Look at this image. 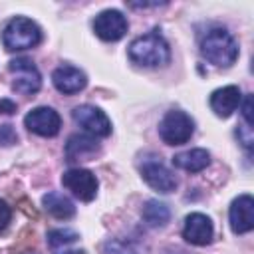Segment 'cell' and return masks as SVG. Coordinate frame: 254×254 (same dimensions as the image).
<instances>
[{
    "label": "cell",
    "instance_id": "cell-1",
    "mask_svg": "<svg viewBox=\"0 0 254 254\" xmlns=\"http://www.w3.org/2000/svg\"><path fill=\"white\" fill-rule=\"evenodd\" d=\"M129 58L131 62L143 65V67H159L169 64L171 60V48L167 40L159 34V30H153L145 36L135 38L129 44Z\"/></svg>",
    "mask_w": 254,
    "mask_h": 254
},
{
    "label": "cell",
    "instance_id": "cell-2",
    "mask_svg": "<svg viewBox=\"0 0 254 254\" xmlns=\"http://www.w3.org/2000/svg\"><path fill=\"white\" fill-rule=\"evenodd\" d=\"M200 56L216 67H230L238 58V44L228 30L212 28L200 42Z\"/></svg>",
    "mask_w": 254,
    "mask_h": 254
},
{
    "label": "cell",
    "instance_id": "cell-3",
    "mask_svg": "<svg viewBox=\"0 0 254 254\" xmlns=\"http://www.w3.org/2000/svg\"><path fill=\"white\" fill-rule=\"evenodd\" d=\"M40 40H42L40 26L34 20L24 18V16L12 18L2 32V42L8 52H22V50L36 48Z\"/></svg>",
    "mask_w": 254,
    "mask_h": 254
},
{
    "label": "cell",
    "instance_id": "cell-4",
    "mask_svg": "<svg viewBox=\"0 0 254 254\" xmlns=\"http://www.w3.org/2000/svg\"><path fill=\"white\" fill-rule=\"evenodd\" d=\"M194 133V121L181 109H171L159 123V135L167 145H183Z\"/></svg>",
    "mask_w": 254,
    "mask_h": 254
},
{
    "label": "cell",
    "instance_id": "cell-5",
    "mask_svg": "<svg viewBox=\"0 0 254 254\" xmlns=\"http://www.w3.org/2000/svg\"><path fill=\"white\" fill-rule=\"evenodd\" d=\"M8 71L12 73V87L18 93L34 95L42 87V75L32 60L28 58H16L8 64Z\"/></svg>",
    "mask_w": 254,
    "mask_h": 254
},
{
    "label": "cell",
    "instance_id": "cell-6",
    "mask_svg": "<svg viewBox=\"0 0 254 254\" xmlns=\"http://www.w3.org/2000/svg\"><path fill=\"white\" fill-rule=\"evenodd\" d=\"M71 117L91 137H107L111 133L109 117L95 105H79L71 111Z\"/></svg>",
    "mask_w": 254,
    "mask_h": 254
},
{
    "label": "cell",
    "instance_id": "cell-7",
    "mask_svg": "<svg viewBox=\"0 0 254 254\" xmlns=\"http://www.w3.org/2000/svg\"><path fill=\"white\" fill-rule=\"evenodd\" d=\"M62 185L79 200L89 202L97 194V179L87 169H69L62 175Z\"/></svg>",
    "mask_w": 254,
    "mask_h": 254
},
{
    "label": "cell",
    "instance_id": "cell-8",
    "mask_svg": "<svg viewBox=\"0 0 254 254\" xmlns=\"http://www.w3.org/2000/svg\"><path fill=\"white\" fill-rule=\"evenodd\" d=\"M93 32L103 42H117L127 34V18L119 10H103L93 20Z\"/></svg>",
    "mask_w": 254,
    "mask_h": 254
},
{
    "label": "cell",
    "instance_id": "cell-9",
    "mask_svg": "<svg viewBox=\"0 0 254 254\" xmlns=\"http://www.w3.org/2000/svg\"><path fill=\"white\" fill-rule=\"evenodd\" d=\"M24 125L28 131H32L40 137H54V135H58V131L62 127V119H60L58 111L52 107H34L24 117Z\"/></svg>",
    "mask_w": 254,
    "mask_h": 254
},
{
    "label": "cell",
    "instance_id": "cell-10",
    "mask_svg": "<svg viewBox=\"0 0 254 254\" xmlns=\"http://www.w3.org/2000/svg\"><path fill=\"white\" fill-rule=\"evenodd\" d=\"M230 228L234 234H246L254 228V198L250 194H240L232 200L228 210Z\"/></svg>",
    "mask_w": 254,
    "mask_h": 254
},
{
    "label": "cell",
    "instance_id": "cell-11",
    "mask_svg": "<svg viewBox=\"0 0 254 254\" xmlns=\"http://www.w3.org/2000/svg\"><path fill=\"white\" fill-rule=\"evenodd\" d=\"M141 177L145 179V183L159 190V192H171L177 189V179L175 175L159 161V159H147L141 165Z\"/></svg>",
    "mask_w": 254,
    "mask_h": 254
},
{
    "label": "cell",
    "instance_id": "cell-12",
    "mask_svg": "<svg viewBox=\"0 0 254 254\" xmlns=\"http://www.w3.org/2000/svg\"><path fill=\"white\" fill-rule=\"evenodd\" d=\"M212 234H214V228H212V222H210V218L206 214H202V212H190L185 218L183 238L189 244L206 246V244H210Z\"/></svg>",
    "mask_w": 254,
    "mask_h": 254
},
{
    "label": "cell",
    "instance_id": "cell-13",
    "mask_svg": "<svg viewBox=\"0 0 254 254\" xmlns=\"http://www.w3.org/2000/svg\"><path fill=\"white\" fill-rule=\"evenodd\" d=\"M240 101H242V93L236 85H224V87H218L210 93V109L214 111V115L218 117H230L238 107H240Z\"/></svg>",
    "mask_w": 254,
    "mask_h": 254
},
{
    "label": "cell",
    "instance_id": "cell-14",
    "mask_svg": "<svg viewBox=\"0 0 254 254\" xmlns=\"http://www.w3.org/2000/svg\"><path fill=\"white\" fill-rule=\"evenodd\" d=\"M52 81H54V87L62 93H77L85 87L87 83V77L85 73L79 69V67H73V65H60L54 69L52 73Z\"/></svg>",
    "mask_w": 254,
    "mask_h": 254
},
{
    "label": "cell",
    "instance_id": "cell-15",
    "mask_svg": "<svg viewBox=\"0 0 254 254\" xmlns=\"http://www.w3.org/2000/svg\"><path fill=\"white\" fill-rule=\"evenodd\" d=\"M99 153V143L91 135H71L65 143L67 161H89Z\"/></svg>",
    "mask_w": 254,
    "mask_h": 254
},
{
    "label": "cell",
    "instance_id": "cell-16",
    "mask_svg": "<svg viewBox=\"0 0 254 254\" xmlns=\"http://www.w3.org/2000/svg\"><path fill=\"white\" fill-rule=\"evenodd\" d=\"M77 242L79 234L69 228H54L48 232V244L52 254H83Z\"/></svg>",
    "mask_w": 254,
    "mask_h": 254
},
{
    "label": "cell",
    "instance_id": "cell-17",
    "mask_svg": "<svg viewBox=\"0 0 254 254\" xmlns=\"http://www.w3.org/2000/svg\"><path fill=\"white\" fill-rule=\"evenodd\" d=\"M208 163H210V155L206 149H190V151L177 153L173 157V165L177 169H183L189 173H198V171L206 169Z\"/></svg>",
    "mask_w": 254,
    "mask_h": 254
},
{
    "label": "cell",
    "instance_id": "cell-18",
    "mask_svg": "<svg viewBox=\"0 0 254 254\" xmlns=\"http://www.w3.org/2000/svg\"><path fill=\"white\" fill-rule=\"evenodd\" d=\"M42 204H44V208H46L52 216H56V218H60V220H67V218H71V216L75 214V206H73V202H71L65 194L56 192V190L44 194Z\"/></svg>",
    "mask_w": 254,
    "mask_h": 254
},
{
    "label": "cell",
    "instance_id": "cell-19",
    "mask_svg": "<svg viewBox=\"0 0 254 254\" xmlns=\"http://www.w3.org/2000/svg\"><path fill=\"white\" fill-rule=\"evenodd\" d=\"M143 220L149 224V226H165L171 218V210L165 202H159V200H147L143 204Z\"/></svg>",
    "mask_w": 254,
    "mask_h": 254
},
{
    "label": "cell",
    "instance_id": "cell-20",
    "mask_svg": "<svg viewBox=\"0 0 254 254\" xmlns=\"http://www.w3.org/2000/svg\"><path fill=\"white\" fill-rule=\"evenodd\" d=\"M103 254H145V248L135 240H111L105 244Z\"/></svg>",
    "mask_w": 254,
    "mask_h": 254
},
{
    "label": "cell",
    "instance_id": "cell-21",
    "mask_svg": "<svg viewBox=\"0 0 254 254\" xmlns=\"http://www.w3.org/2000/svg\"><path fill=\"white\" fill-rule=\"evenodd\" d=\"M236 137H238V141L242 143V147L246 149V151H250L252 149V143H254V135H252V127L250 125H240L238 129H236Z\"/></svg>",
    "mask_w": 254,
    "mask_h": 254
},
{
    "label": "cell",
    "instance_id": "cell-22",
    "mask_svg": "<svg viewBox=\"0 0 254 254\" xmlns=\"http://www.w3.org/2000/svg\"><path fill=\"white\" fill-rule=\"evenodd\" d=\"M18 141V135H16V129L6 123V125H0V145L2 147H10Z\"/></svg>",
    "mask_w": 254,
    "mask_h": 254
},
{
    "label": "cell",
    "instance_id": "cell-23",
    "mask_svg": "<svg viewBox=\"0 0 254 254\" xmlns=\"http://www.w3.org/2000/svg\"><path fill=\"white\" fill-rule=\"evenodd\" d=\"M10 218H12V210H10L8 202L0 198V232H4V230L8 228Z\"/></svg>",
    "mask_w": 254,
    "mask_h": 254
},
{
    "label": "cell",
    "instance_id": "cell-24",
    "mask_svg": "<svg viewBox=\"0 0 254 254\" xmlns=\"http://www.w3.org/2000/svg\"><path fill=\"white\" fill-rule=\"evenodd\" d=\"M242 117H244V123L252 127V97H250V95L244 99V105H242Z\"/></svg>",
    "mask_w": 254,
    "mask_h": 254
},
{
    "label": "cell",
    "instance_id": "cell-25",
    "mask_svg": "<svg viewBox=\"0 0 254 254\" xmlns=\"http://www.w3.org/2000/svg\"><path fill=\"white\" fill-rule=\"evenodd\" d=\"M16 111V103L10 99H0V113H14Z\"/></svg>",
    "mask_w": 254,
    "mask_h": 254
}]
</instances>
